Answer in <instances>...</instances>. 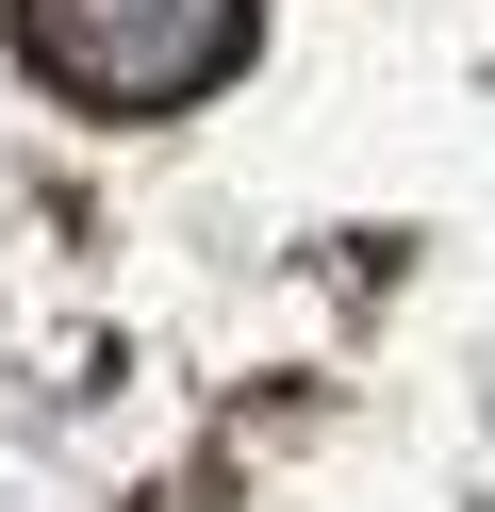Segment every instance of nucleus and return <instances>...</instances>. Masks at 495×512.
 I'll return each instance as SVG.
<instances>
[{
	"instance_id": "nucleus-1",
	"label": "nucleus",
	"mask_w": 495,
	"mask_h": 512,
	"mask_svg": "<svg viewBox=\"0 0 495 512\" xmlns=\"http://www.w3.org/2000/svg\"><path fill=\"white\" fill-rule=\"evenodd\" d=\"M17 50L50 100H99V116H165L248 50V0H17Z\"/></svg>"
}]
</instances>
